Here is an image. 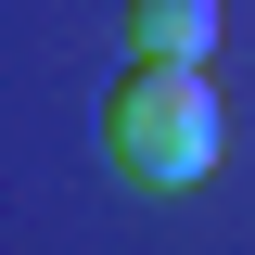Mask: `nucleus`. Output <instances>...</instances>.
Here are the masks:
<instances>
[{"label":"nucleus","mask_w":255,"mask_h":255,"mask_svg":"<svg viewBox=\"0 0 255 255\" xmlns=\"http://www.w3.org/2000/svg\"><path fill=\"white\" fill-rule=\"evenodd\" d=\"M217 26H230L217 0H128V51H140V64H204Z\"/></svg>","instance_id":"f03ea898"},{"label":"nucleus","mask_w":255,"mask_h":255,"mask_svg":"<svg viewBox=\"0 0 255 255\" xmlns=\"http://www.w3.org/2000/svg\"><path fill=\"white\" fill-rule=\"evenodd\" d=\"M230 153V102L204 64H140L128 51V77L102 90V166H115L128 191H191V179H217Z\"/></svg>","instance_id":"f257e3e1"}]
</instances>
